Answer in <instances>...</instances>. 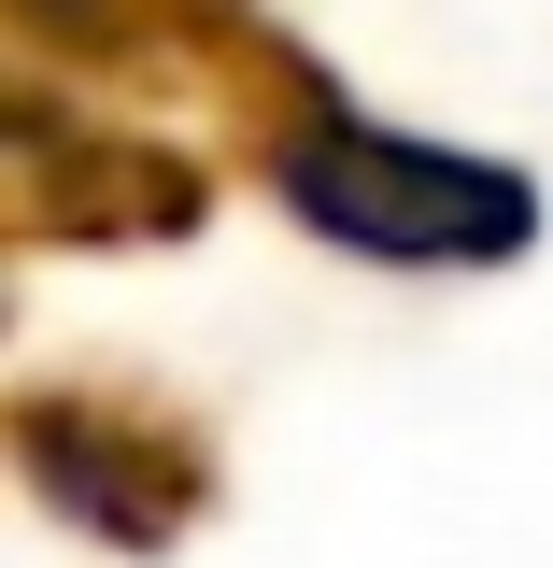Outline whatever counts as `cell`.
I'll return each mask as SVG.
<instances>
[{"label":"cell","instance_id":"cell-1","mask_svg":"<svg viewBox=\"0 0 553 568\" xmlns=\"http://www.w3.org/2000/svg\"><path fill=\"white\" fill-rule=\"evenodd\" d=\"M284 185H298L313 227H341V242H369V256H511V242H525V185H511V171L412 156V142L355 129V114H327V129L298 142Z\"/></svg>","mask_w":553,"mask_h":568}]
</instances>
